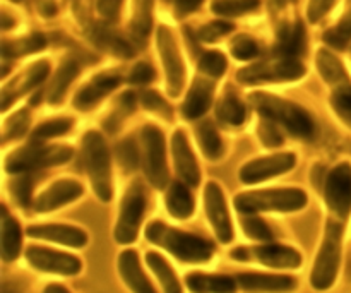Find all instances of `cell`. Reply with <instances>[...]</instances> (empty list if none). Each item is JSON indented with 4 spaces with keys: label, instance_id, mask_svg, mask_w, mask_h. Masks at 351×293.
<instances>
[{
    "label": "cell",
    "instance_id": "ac0fdd59",
    "mask_svg": "<svg viewBox=\"0 0 351 293\" xmlns=\"http://www.w3.org/2000/svg\"><path fill=\"white\" fill-rule=\"evenodd\" d=\"M27 237L47 242L60 244V246L82 249L88 244V233L74 225H60V223H48V225H31L26 230Z\"/></svg>",
    "mask_w": 351,
    "mask_h": 293
},
{
    "label": "cell",
    "instance_id": "e0dca14e",
    "mask_svg": "<svg viewBox=\"0 0 351 293\" xmlns=\"http://www.w3.org/2000/svg\"><path fill=\"white\" fill-rule=\"evenodd\" d=\"M237 283L243 293H293L298 287L297 278L269 273H240Z\"/></svg>",
    "mask_w": 351,
    "mask_h": 293
},
{
    "label": "cell",
    "instance_id": "30bf717a",
    "mask_svg": "<svg viewBox=\"0 0 351 293\" xmlns=\"http://www.w3.org/2000/svg\"><path fill=\"white\" fill-rule=\"evenodd\" d=\"M305 74V67L297 58H278V60L254 64L242 69L237 79L245 84H257L266 81H295Z\"/></svg>",
    "mask_w": 351,
    "mask_h": 293
},
{
    "label": "cell",
    "instance_id": "f35d334b",
    "mask_svg": "<svg viewBox=\"0 0 351 293\" xmlns=\"http://www.w3.org/2000/svg\"><path fill=\"white\" fill-rule=\"evenodd\" d=\"M95 40L98 41L101 47H105L106 50H110L112 54L122 55V57H132L134 50L129 43H127L123 38L117 36V34L110 33L108 30H98L96 31Z\"/></svg>",
    "mask_w": 351,
    "mask_h": 293
},
{
    "label": "cell",
    "instance_id": "44dd1931",
    "mask_svg": "<svg viewBox=\"0 0 351 293\" xmlns=\"http://www.w3.org/2000/svg\"><path fill=\"white\" fill-rule=\"evenodd\" d=\"M171 150H173L177 174L180 175L182 182H185L191 187H197L199 182H201V170H199L197 160H195L194 153H192L191 146H189L187 136L182 130H177L173 134Z\"/></svg>",
    "mask_w": 351,
    "mask_h": 293
},
{
    "label": "cell",
    "instance_id": "ffe728a7",
    "mask_svg": "<svg viewBox=\"0 0 351 293\" xmlns=\"http://www.w3.org/2000/svg\"><path fill=\"white\" fill-rule=\"evenodd\" d=\"M119 273L123 283L132 293H158L154 285L141 266L139 254L134 249H125L119 256Z\"/></svg>",
    "mask_w": 351,
    "mask_h": 293
},
{
    "label": "cell",
    "instance_id": "5b68a950",
    "mask_svg": "<svg viewBox=\"0 0 351 293\" xmlns=\"http://www.w3.org/2000/svg\"><path fill=\"white\" fill-rule=\"evenodd\" d=\"M82 150H84V163L91 180L93 191L99 201L110 202L113 198L112 170H110V153L105 139L96 130H89L84 136Z\"/></svg>",
    "mask_w": 351,
    "mask_h": 293
},
{
    "label": "cell",
    "instance_id": "7a4b0ae2",
    "mask_svg": "<svg viewBox=\"0 0 351 293\" xmlns=\"http://www.w3.org/2000/svg\"><path fill=\"white\" fill-rule=\"evenodd\" d=\"M250 103L264 119H271L283 126L291 136L300 139H314L317 134V126L311 113L297 103L261 91L250 95Z\"/></svg>",
    "mask_w": 351,
    "mask_h": 293
},
{
    "label": "cell",
    "instance_id": "e575fe53",
    "mask_svg": "<svg viewBox=\"0 0 351 293\" xmlns=\"http://www.w3.org/2000/svg\"><path fill=\"white\" fill-rule=\"evenodd\" d=\"M45 48V36L43 34H33L24 40L14 41V43L3 45V58L9 57H19V55L33 54V51Z\"/></svg>",
    "mask_w": 351,
    "mask_h": 293
},
{
    "label": "cell",
    "instance_id": "52a82bcc",
    "mask_svg": "<svg viewBox=\"0 0 351 293\" xmlns=\"http://www.w3.org/2000/svg\"><path fill=\"white\" fill-rule=\"evenodd\" d=\"M146 191H144L141 182H134L129 189H127L125 196H123L122 202H120L119 218H117L115 237L117 244L120 246H130L137 240L139 235L141 223H143L144 213H146Z\"/></svg>",
    "mask_w": 351,
    "mask_h": 293
},
{
    "label": "cell",
    "instance_id": "ab89813d",
    "mask_svg": "<svg viewBox=\"0 0 351 293\" xmlns=\"http://www.w3.org/2000/svg\"><path fill=\"white\" fill-rule=\"evenodd\" d=\"M34 187V175H31L29 172L27 174H23L21 177H17L16 180L10 185V191H12L14 199H16L17 204L21 208H27L31 204V194H33Z\"/></svg>",
    "mask_w": 351,
    "mask_h": 293
},
{
    "label": "cell",
    "instance_id": "d6986e66",
    "mask_svg": "<svg viewBox=\"0 0 351 293\" xmlns=\"http://www.w3.org/2000/svg\"><path fill=\"white\" fill-rule=\"evenodd\" d=\"M122 81V74L117 71L101 72L82 89H79L74 98V106L77 110H89L101 102L108 93H112Z\"/></svg>",
    "mask_w": 351,
    "mask_h": 293
},
{
    "label": "cell",
    "instance_id": "b9f144b4",
    "mask_svg": "<svg viewBox=\"0 0 351 293\" xmlns=\"http://www.w3.org/2000/svg\"><path fill=\"white\" fill-rule=\"evenodd\" d=\"M27 126H29V112L19 110V112L14 113V115L5 122V127H3V141L23 136L27 130Z\"/></svg>",
    "mask_w": 351,
    "mask_h": 293
},
{
    "label": "cell",
    "instance_id": "6da1fadb",
    "mask_svg": "<svg viewBox=\"0 0 351 293\" xmlns=\"http://www.w3.org/2000/svg\"><path fill=\"white\" fill-rule=\"evenodd\" d=\"M146 239L156 247H161L170 253L175 259L185 264H201L208 263L215 254V244L195 233L184 232L175 226L154 220L147 223Z\"/></svg>",
    "mask_w": 351,
    "mask_h": 293
},
{
    "label": "cell",
    "instance_id": "ba28073f",
    "mask_svg": "<svg viewBox=\"0 0 351 293\" xmlns=\"http://www.w3.org/2000/svg\"><path fill=\"white\" fill-rule=\"evenodd\" d=\"M230 257L240 263L256 261L274 270H298L302 266V254L297 249L281 244L266 242L254 247H237L230 253Z\"/></svg>",
    "mask_w": 351,
    "mask_h": 293
},
{
    "label": "cell",
    "instance_id": "db71d44e",
    "mask_svg": "<svg viewBox=\"0 0 351 293\" xmlns=\"http://www.w3.org/2000/svg\"><path fill=\"white\" fill-rule=\"evenodd\" d=\"M3 293H5V292H3Z\"/></svg>",
    "mask_w": 351,
    "mask_h": 293
},
{
    "label": "cell",
    "instance_id": "277c9868",
    "mask_svg": "<svg viewBox=\"0 0 351 293\" xmlns=\"http://www.w3.org/2000/svg\"><path fill=\"white\" fill-rule=\"evenodd\" d=\"M343 254V223L329 220L324 228L321 249L315 257L311 273V287L317 292H326L336 283L339 274Z\"/></svg>",
    "mask_w": 351,
    "mask_h": 293
},
{
    "label": "cell",
    "instance_id": "603a6c76",
    "mask_svg": "<svg viewBox=\"0 0 351 293\" xmlns=\"http://www.w3.org/2000/svg\"><path fill=\"white\" fill-rule=\"evenodd\" d=\"M185 287L191 293H237L239 283L237 278L228 274L202 273V271H192L185 277Z\"/></svg>",
    "mask_w": 351,
    "mask_h": 293
},
{
    "label": "cell",
    "instance_id": "ee69618b",
    "mask_svg": "<svg viewBox=\"0 0 351 293\" xmlns=\"http://www.w3.org/2000/svg\"><path fill=\"white\" fill-rule=\"evenodd\" d=\"M257 132H259V137L261 141H263L264 146L276 148L283 144V134L280 132V127H278V124L274 122V120L264 119L263 122L259 124Z\"/></svg>",
    "mask_w": 351,
    "mask_h": 293
},
{
    "label": "cell",
    "instance_id": "f546056e",
    "mask_svg": "<svg viewBox=\"0 0 351 293\" xmlns=\"http://www.w3.org/2000/svg\"><path fill=\"white\" fill-rule=\"evenodd\" d=\"M79 67L74 60H65L64 64L60 65V69L55 74L53 82H51L50 93H48V99L50 103H60V99L64 98L65 91H67L69 84L75 79L77 75Z\"/></svg>",
    "mask_w": 351,
    "mask_h": 293
},
{
    "label": "cell",
    "instance_id": "4316f807",
    "mask_svg": "<svg viewBox=\"0 0 351 293\" xmlns=\"http://www.w3.org/2000/svg\"><path fill=\"white\" fill-rule=\"evenodd\" d=\"M146 264L151 270V273H153L154 277H156V280L160 281L163 293H184L180 280H178V277L175 274L173 268L170 266V263H168L161 254L149 250V253L146 254Z\"/></svg>",
    "mask_w": 351,
    "mask_h": 293
},
{
    "label": "cell",
    "instance_id": "681fc988",
    "mask_svg": "<svg viewBox=\"0 0 351 293\" xmlns=\"http://www.w3.org/2000/svg\"><path fill=\"white\" fill-rule=\"evenodd\" d=\"M332 3H335V0H311V3H308V19L312 23H317L331 9Z\"/></svg>",
    "mask_w": 351,
    "mask_h": 293
},
{
    "label": "cell",
    "instance_id": "f5cc1de1",
    "mask_svg": "<svg viewBox=\"0 0 351 293\" xmlns=\"http://www.w3.org/2000/svg\"><path fill=\"white\" fill-rule=\"evenodd\" d=\"M43 293H71L64 285L60 283H50L47 288H45Z\"/></svg>",
    "mask_w": 351,
    "mask_h": 293
},
{
    "label": "cell",
    "instance_id": "d590c367",
    "mask_svg": "<svg viewBox=\"0 0 351 293\" xmlns=\"http://www.w3.org/2000/svg\"><path fill=\"white\" fill-rule=\"evenodd\" d=\"M259 0H215L213 12L219 16H240L259 7Z\"/></svg>",
    "mask_w": 351,
    "mask_h": 293
},
{
    "label": "cell",
    "instance_id": "cb8c5ba5",
    "mask_svg": "<svg viewBox=\"0 0 351 293\" xmlns=\"http://www.w3.org/2000/svg\"><path fill=\"white\" fill-rule=\"evenodd\" d=\"M213 93H215V86L211 81L202 78L195 79L191 91H189L187 99L182 106V113H184L185 119H197L202 113L208 112L213 102Z\"/></svg>",
    "mask_w": 351,
    "mask_h": 293
},
{
    "label": "cell",
    "instance_id": "9a60e30c",
    "mask_svg": "<svg viewBox=\"0 0 351 293\" xmlns=\"http://www.w3.org/2000/svg\"><path fill=\"white\" fill-rule=\"evenodd\" d=\"M158 45H160L161 58H163V67L167 71L168 91H170L171 96H178L185 81V69L180 54H178L173 34L168 27H160V31H158Z\"/></svg>",
    "mask_w": 351,
    "mask_h": 293
},
{
    "label": "cell",
    "instance_id": "8fae6325",
    "mask_svg": "<svg viewBox=\"0 0 351 293\" xmlns=\"http://www.w3.org/2000/svg\"><path fill=\"white\" fill-rule=\"evenodd\" d=\"M144 146V172L151 184L156 189H165L168 184L167 156H165V137L161 130L154 126L143 129Z\"/></svg>",
    "mask_w": 351,
    "mask_h": 293
},
{
    "label": "cell",
    "instance_id": "836d02e7",
    "mask_svg": "<svg viewBox=\"0 0 351 293\" xmlns=\"http://www.w3.org/2000/svg\"><path fill=\"white\" fill-rule=\"evenodd\" d=\"M74 126V120L67 119V117H62V119H55V120H48V122L41 124L40 127H36V130L33 132L31 139L33 143H38V141H45V139H51V137H58L64 136L65 132L72 129Z\"/></svg>",
    "mask_w": 351,
    "mask_h": 293
},
{
    "label": "cell",
    "instance_id": "f1b7e54d",
    "mask_svg": "<svg viewBox=\"0 0 351 293\" xmlns=\"http://www.w3.org/2000/svg\"><path fill=\"white\" fill-rule=\"evenodd\" d=\"M317 67H319V72H321V75L324 78V81L328 82V84H331L332 89L351 82L348 75H346V71L341 65V62H339L335 55L329 54L328 50L319 51Z\"/></svg>",
    "mask_w": 351,
    "mask_h": 293
},
{
    "label": "cell",
    "instance_id": "bcb514c9",
    "mask_svg": "<svg viewBox=\"0 0 351 293\" xmlns=\"http://www.w3.org/2000/svg\"><path fill=\"white\" fill-rule=\"evenodd\" d=\"M141 102H143L144 108L151 110V112L158 113V115L167 117L168 120H171V106L158 95L156 91H144L141 96Z\"/></svg>",
    "mask_w": 351,
    "mask_h": 293
},
{
    "label": "cell",
    "instance_id": "3957f363",
    "mask_svg": "<svg viewBox=\"0 0 351 293\" xmlns=\"http://www.w3.org/2000/svg\"><path fill=\"white\" fill-rule=\"evenodd\" d=\"M308 198L302 189H263V191L242 192L235 198L233 204L240 215H257V213H295L307 206Z\"/></svg>",
    "mask_w": 351,
    "mask_h": 293
},
{
    "label": "cell",
    "instance_id": "816d5d0a",
    "mask_svg": "<svg viewBox=\"0 0 351 293\" xmlns=\"http://www.w3.org/2000/svg\"><path fill=\"white\" fill-rule=\"evenodd\" d=\"M202 0H175L177 3V12L178 14H189V12H194L199 5H201Z\"/></svg>",
    "mask_w": 351,
    "mask_h": 293
},
{
    "label": "cell",
    "instance_id": "4fadbf2b",
    "mask_svg": "<svg viewBox=\"0 0 351 293\" xmlns=\"http://www.w3.org/2000/svg\"><path fill=\"white\" fill-rule=\"evenodd\" d=\"M204 209L209 223L215 230L216 237L221 244H230L233 240V223L230 218L226 199L221 187L216 182H209L204 191Z\"/></svg>",
    "mask_w": 351,
    "mask_h": 293
},
{
    "label": "cell",
    "instance_id": "8992f818",
    "mask_svg": "<svg viewBox=\"0 0 351 293\" xmlns=\"http://www.w3.org/2000/svg\"><path fill=\"white\" fill-rule=\"evenodd\" d=\"M72 153L74 151L69 146H38V143H31L7 156L5 170L9 174H26L38 168L55 167L71 160Z\"/></svg>",
    "mask_w": 351,
    "mask_h": 293
},
{
    "label": "cell",
    "instance_id": "d4e9b609",
    "mask_svg": "<svg viewBox=\"0 0 351 293\" xmlns=\"http://www.w3.org/2000/svg\"><path fill=\"white\" fill-rule=\"evenodd\" d=\"M23 249V230L19 222L9 216L5 206H2V259L12 263L19 257Z\"/></svg>",
    "mask_w": 351,
    "mask_h": 293
},
{
    "label": "cell",
    "instance_id": "4dcf8cb0",
    "mask_svg": "<svg viewBox=\"0 0 351 293\" xmlns=\"http://www.w3.org/2000/svg\"><path fill=\"white\" fill-rule=\"evenodd\" d=\"M197 141L201 146L202 153L209 160H218L223 153L221 137L216 132L211 122H204L197 127Z\"/></svg>",
    "mask_w": 351,
    "mask_h": 293
},
{
    "label": "cell",
    "instance_id": "c3c4849f",
    "mask_svg": "<svg viewBox=\"0 0 351 293\" xmlns=\"http://www.w3.org/2000/svg\"><path fill=\"white\" fill-rule=\"evenodd\" d=\"M153 79H154L153 67L144 64V62H141V64H137L136 67L132 69L129 81L132 82V84H147V82H151Z\"/></svg>",
    "mask_w": 351,
    "mask_h": 293
},
{
    "label": "cell",
    "instance_id": "d6a6232c",
    "mask_svg": "<svg viewBox=\"0 0 351 293\" xmlns=\"http://www.w3.org/2000/svg\"><path fill=\"white\" fill-rule=\"evenodd\" d=\"M242 230L249 239L257 240V242H273L274 240V232L263 218L256 215H243L242 220Z\"/></svg>",
    "mask_w": 351,
    "mask_h": 293
},
{
    "label": "cell",
    "instance_id": "484cf974",
    "mask_svg": "<svg viewBox=\"0 0 351 293\" xmlns=\"http://www.w3.org/2000/svg\"><path fill=\"white\" fill-rule=\"evenodd\" d=\"M167 209L175 220H187L194 215V198L185 182H173L167 192Z\"/></svg>",
    "mask_w": 351,
    "mask_h": 293
},
{
    "label": "cell",
    "instance_id": "7402d4cb",
    "mask_svg": "<svg viewBox=\"0 0 351 293\" xmlns=\"http://www.w3.org/2000/svg\"><path fill=\"white\" fill-rule=\"evenodd\" d=\"M50 72V64L48 62H36V64L31 65L27 71H24L19 78L14 79L12 82L3 88L2 91V108L7 110L9 103L16 102L19 96H23L24 93L29 91L31 88L38 86L40 82L45 81V78Z\"/></svg>",
    "mask_w": 351,
    "mask_h": 293
},
{
    "label": "cell",
    "instance_id": "1f68e13d",
    "mask_svg": "<svg viewBox=\"0 0 351 293\" xmlns=\"http://www.w3.org/2000/svg\"><path fill=\"white\" fill-rule=\"evenodd\" d=\"M216 112H218V119L223 120L225 124H230V126H240L247 117V110L243 103L232 95H226L219 102Z\"/></svg>",
    "mask_w": 351,
    "mask_h": 293
},
{
    "label": "cell",
    "instance_id": "7bdbcfd3",
    "mask_svg": "<svg viewBox=\"0 0 351 293\" xmlns=\"http://www.w3.org/2000/svg\"><path fill=\"white\" fill-rule=\"evenodd\" d=\"M117 158L127 172L136 170L137 163H139V154H137V144L134 143V139L129 137L117 146Z\"/></svg>",
    "mask_w": 351,
    "mask_h": 293
},
{
    "label": "cell",
    "instance_id": "7dc6e473",
    "mask_svg": "<svg viewBox=\"0 0 351 293\" xmlns=\"http://www.w3.org/2000/svg\"><path fill=\"white\" fill-rule=\"evenodd\" d=\"M230 31H233V24L225 23V21H215V23H209L208 26L201 27L199 38L204 41H215L218 40V38L228 34Z\"/></svg>",
    "mask_w": 351,
    "mask_h": 293
},
{
    "label": "cell",
    "instance_id": "f907efd6",
    "mask_svg": "<svg viewBox=\"0 0 351 293\" xmlns=\"http://www.w3.org/2000/svg\"><path fill=\"white\" fill-rule=\"evenodd\" d=\"M122 0H98V10L106 19H115L119 16Z\"/></svg>",
    "mask_w": 351,
    "mask_h": 293
},
{
    "label": "cell",
    "instance_id": "8d00e7d4",
    "mask_svg": "<svg viewBox=\"0 0 351 293\" xmlns=\"http://www.w3.org/2000/svg\"><path fill=\"white\" fill-rule=\"evenodd\" d=\"M151 10H153V0H136L132 31L137 38H146L147 33H149Z\"/></svg>",
    "mask_w": 351,
    "mask_h": 293
},
{
    "label": "cell",
    "instance_id": "60d3db41",
    "mask_svg": "<svg viewBox=\"0 0 351 293\" xmlns=\"http://www.w3.org/2000/svg\"><path fill=\"white\" fill-rule=\"evenodd\" d=\"M199 69L208 78H221L226 71L225 55L219 54V51H208V54L202 55L201 62H199Z\"/></svg>",
    "mask_w": 351,
    "mask_h": 293
},
{
    "label": "cell",
    "instance_id": "2e32d148",
    "mask_svg": "<svg viewBox=\"0 0 351 293\" xmlns=\"http://www.w3.org/2000/svg\"><path fill=\"white\" fill-rule=\"evenodd\" d=\"M82 194H84V187L77 180L62 178L34 199L33 208L36 213H50L77 201Z\"/></svg>",
    "mask_w": 351,
    "mask_h": 293
},
{
    "label": "cell",
    "instance_id": "f6af8a7d",
    "mask_svg": "<svg viewBox=\"0 0 351 293\" xmlns=\"http://www.w3.org/2000/svg\"><path fill=\"white\" fill-rule=\"evenodd\" d=\"M232 54L239 60H249L259 55V47L256 41L249 36H237L232 43Z\"/></svg>",
    "mask_w": 351,
    "mask_h": 293
},
{
    "label": "cell",
    "instance_id": "9c48e42d",
    "mask_svg": "<svg viewBox=\"0 0 351 293\" xmlns=\"http://www.w3.org/2000/svg\"><path fill=\"white\" fill-rule=\"evenodd\" d=\"M24 257H26L31 268L41 271V273L58 274V277H75L82 270V263L77 256L50 249V247L27 246V249L24 250Z\"/></svg>",
    "mask_w": 351,
    "mask_h": 293
},
{
    "label": "cell",
    "instance_id": "83f0119b",
    "mask_svg": "<svg viewBox=\"0 0 351 293\" xmlns=\"http://www.w3.org/2000/svg\"><path fill=\"white\" fill-rule=\"evenodd\" d=\"M305 51V27L302 23H297L293 27H287L280 31V43L276 47V54L283 58H297Z\"/></svg>",
    "mask_w": 351,
    "mask_h": 293
},
{
    "label": "cell",
    "instance_id": "5bb4252c",
    "mask_svg": "<svg viewBox=\"0 0 351 293\" xmlns=\"http://www.w3.org/2000/svg\"><path fill=\"white\" fill-rule=\"evenodd\" d=\"M297 158L293 153H280L273 154L267 158H259V160H252L247 165H243L240 170V180L243 184H257V182H264L267 178L278 177L287 172L293 170Z\"/></svg>",
    "mask_w": 351,
    "mask_h": 293
},
{
    "label": "cell",
    "instance_id": "7c38bea8",
    "mask_svg": "<svg viewBox=\"0 0 351 293\" xmlns=\"http://www.w3.org/2000/svg\"><path fill=\"white\" fill-rule=\"evenodd\" d=\"M324 201L338 220L345 222L351 213V165L339 163L331 170L324 184Z\"/></svg>",
    "mask_w": 351,
    "mask_h": 293
},
{
    "label": "cell",
    "instance_id": "74e56055",
    "mask_svg": "<svg viewBox=\"0 0 351 293\" xmlns=\"http://www.w3.org/2000/svg\"><path fill=\"white\" fill-rule=\"evenodd\" d=\"M324 40L326 43L336 48H343L351 40V0H348V9H346L343 19L339 21L335 30L328 31L324 34Z\"/></svg>",
    "mask_w": 351,
    "mask_h": 293
}]
</instances>
